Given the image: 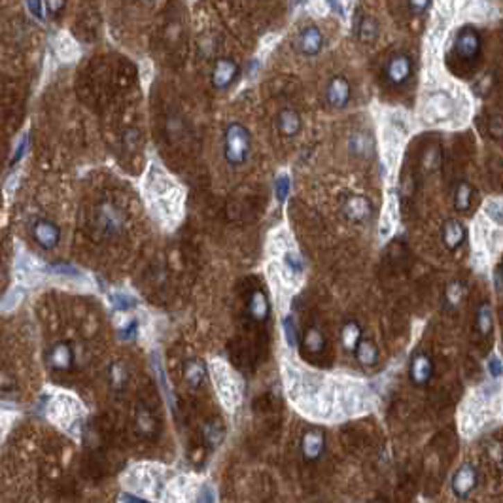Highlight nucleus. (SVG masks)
<instances>
[{"mask_svg": "<svg viewBox=\"0 0 503 503\" xmlns=\"http://www.w3.org/2000/svg\"><path fill=\"white\" fill-rule=\"evenodd\" d=\"M212 375L218 395L221 398V403L228 409H233V407L239 405L242 398V384L239 377L233 375L231 367L228 364H223V361H214Z\"/></svg>", "mask_w": 503, "mask_h": 503, "instance_id": "obj_1", "label": "nucleus"}, {"mask_svg": "<svg viewBox=\"0 0 503 503\" xmlns=\"http://www.w3.org/2000/svg\"><path fill=\"white\" fill-rule=\"evenodd\" d=\"M252 137L242 123H229L223 135V153L231 165H242L248 159Z\"/></svg>", "mask_w": 503, "mask_h": 503, "instance_id": "obj_2", "label": "nucleus"}, {"mask_svg": "<svg viewBox=\"0 0 503 503\" xmlns=\"http://www.w3.org/2000/svg\"><path fill=\"white\" fill-rule=\"evenodd\" d=\"M454 51L462 61H475L479 51H481V36H479L475 28L466 27L456 35Z\"/></svg>", "mask_w": 503, "mask_h": 503, "instance_id": "obj_3", "label": "nucleus"}, {"mask_svg": "<svg viewBox=\"0 0 503 503\" xmlns=\"http://www.w3.org/2000/svg\"><path fill=\"white\" fill-rule=\"evenodd\" d=\"M477 483H479V473H477V469L473 468V463L471 462H466L456 469L450 486H452V492H454L456 497L466 500V497L477 488Z\"/></svg>", "mask_w": 503, "mask_h": 503, "instance_id": "obj_4", "label": "nucleus"}, {"mask_svg": "<svg viewBox=\"0 0 503 503\" xmlns=\"http://www.w3.org/2000/svg\"><path fill=\"white\" fill-rule=\"evenodd\" d=\"M31 233H33V239L35 242L44 250H53L57 248V244L61 241V229L57 223H53L51 220H36L31 228Z\"/></svg>", "mask_w": 503, "mask_h": 503, "instance_id": "obj_5", "label": "nucleus"}, {"mask_svg": "<svg viewBox=\"0 0 503 503\" xmlns=\"http://www.w3.org/2000/svg\"><path fill=\"white\" fill-rule=\"evenodd\" d=\"M413 74V61L407 53H395L388 59L386 69H384V78L392 85H403Z\"/></svg>", "mask_w": 503, "mask_h": 503, "instance_id": "obj_6", "label": "nucleus"}, {"mask_svg": "<svg viewBox=\"0 0 503 503\" xmlns=\"http://www.w3.org/2000/svg\"><path fill=\"white\" fill-rule=\"evenodd\" d=\"M352 87L345 76H333L325 87V101L331 108H345L350 101Z\"/></svg>", "mask_w": 503, "mask_h": 503, "instance_id": "obj_7", "label": "nucleus"}, {"mask_svg": "<svg viewBox=\"0 0 503 503\" xmlns=\"http://www.w3.org/2000/svg\"><path fill=\"white\" fill-rule=\"evenodd\" d=\"M237 74H239V65L229 57H221L214 62L210 80H212V85L216 89H228L229 85L235 82Z\"/></svg>", "mask_w": 503, "mask_h": 503, "instance_id": "obj_8", "label": "nucleus"}, {"mask_svg": "<svg viewBox=\"0 0 503 503\" xmlns=\"http://www.w3.org/2000/svg\"><path fill=\"white\" fill-rule=\"evenodd\" d=\"M322 46H324V36H322V31L314 25H307L299 31L297 35V49L299 53H303L307 57L318 56L322 51Z\"/></svg>", "mask_w": 503, "mask_h": 503, "instance_id": "obj_9", "label": "nucleus"}, {"mask_svg": "<svg viewBox=\"0 0 503 503\" xmlns=\"http://www.w3.org/2000/svg\"><path fill=\"white\" fill-rule=\"evenodd\" d=\"M48 364L53 371H69L74 366V350L67 341H59L48 352Z\"/></svg>", "mask_w": 503, "mask_h": 503, "instance_id": "obj_10", "label": "nucleus"}, {"mask_svg": "<svg viewBox=\"0 0 503 503\" xmlns=\"http://www.w3.org/2000/svg\"><path fill=\"white\" fill-rule=\"evenodd\" d=\"M434 375V361L427 354H414L409 366V377L416 386H426Z\"/></svg>", "mask_w": 503, "mask_h": 503, "instance_id": "obj_11", "label": "nucleus"}, {"mask_svg": "<svg viewBox=\"0 0 503 503\" xmlns=\"http://www.w3.org/2000/svg\"><path fill=\"white\" fill-rule=\"evenodd\" d=\"M325 450V437L320 429H309L301 437V452L309 462H316Z\"/></svg>", "mask_w": 503, "mask_h": 503, "instance_id": "obj_12", "label": "nucleus"}, {"mask_svg": "<svg viewBox=\"0 0 503 503\" xmlns=\"http://www.w3.org/2000/svg\"><path fill=\"white\" fill-rule=\"evenodd\" d=\"M443 244L447 250H458L466 241V228L462 221L458 220H447L441 229Z\"/></svg>", "mask_w": 503, "mask_h": 503, "instance_id": "obj_13", "label": "nucleus"}, {"mask_svg": "<svg viewBox=\"0 0 503 503\" xmlns=\"http://www.w3.org/2000/svg\"><path fill=\"white\" fill-rule=\"evenodd\" d=\"M97 223L104 233L112 235L121 229L123 218H121V214L117 212V208H114L108 203H104L103 207L97 210Z\"/></svg>", "mask_w": 503, "mask_h": 503, "instance_id": "obj_14", "label": "nucleus"}, {"mask_svg": "<svg viewBox=\"0 0 503 503\" xmlns=\"http://www.w3.org/2000/svg\"><path fill=\"white\" fill-rule=\"evenodd\" d=\"M276 127L284 137H296L297 133L301 131V116L291 108H284V110L278 112Z\"/></svg>", "mask_w": 503, "mask_h": 503, "instance_id": "obj_15", "label": "nucleus"}, {"mask_svg": "<svg viewBox=\"0 0 503 503\" xmlns=\"http://www.w3.org/2000/svg\"><path fill=\"white\" fill-rule=\"evenodd\" d=\"M271 312V303L265 291L262 290H254L250 293L248 299V314L254 318L255 322H265L269 318Z\"/></svg>", "mask_w": 503, "mask_h": 503, "instance_id": "obj_16", "label": "nucleus"}, {"mask_svg": "<svg viewBox=\"0 0 503 503\" xmlns=\"http://www.w3.org/2000/svg\"><path fill=\"white\" fill-rule=\"evenodd\" d=\"M346 218L352 221H366L371 216V203L361 195L350 197L345 205Z\"/></svg>", "mask_w": 503, "mask_h": 503, "instance_id": "obj_17", "label": "nucleus"}, {"mask_svg": "<svg viewBox=\"0 0 503 503\" xmlns=\"http://www.w3.org/2000/svg\"><path fill=\"white\" fill-rule=\"evenodd\" d=\"M352 352L356 354L359 366L373 367L377 366V361H379V348H377V345L373 343L371 339H359V343Z\"/></svg>", "mask_w": 503, "mask_h": 503, "instance_id": "obj_18", "label": "nucleus"}, {"mask_svg": "<svg viewBox=\"0 0 503 503\" xmlns=\"http://www.w3.org/2000/svg\"><path fill=\"white\" fill-rule=\"evenodd\" d=\"M205 375H207V369L199 359H189L184 366V379L191 388H199L201 382L205 380Z\"/></svg>", "mask_w": 503, "mask_h": 503, "instance_id": "obj_19", "label": "nucleus"}, {"mask_svg": "<svg viewBox=\"0 0 503 503\" xmlns=\"http://www.w3.org/2000/svg\"><path fill=\"white\" fill-rule=\"evenodd\" d=\"M477 330L479 333L486 337L492 333L494 330V312H492V307L490 303H481V307L477 309Z\"/></svg>", "mask_w": 503, "mask_h": 503, "instance_id": "obj_20", "label": "nucleus"}, {"mask_svg": "<svg viewBox=\"0 0 503 503\" xmlns=\"http://www.w3.org/2000/svg\"><path fill=\"white\" fill-rule=\"evenodd\" d=\"M303 348L309 354H320L325 348L324 333L318 330V327H309V330L305 331Z\"/></svg>", "mask_w": 503, "mask_h": 503, "instance_id": "obj_21", "label": "nucleus"}, {"mask_svg": "<svg viewBox=\"0 0 503 503\" xmlns=\"http://www.w3.org/2000/svg\"><path fill=\"white\" fill-rule=\"evenodd\" d=\"M359 339H361V327H359L358 322H346L343 325V330H341V343L345 346L346 350H354L356 345L359 343Z\"/></svg>", "mask_w": 503, "mask_h": 503, "instance_id": "obj_22", "label": "nucleus"}, {"mask_svg": "<svg viewBox=\"0 0 503 503\" xmlns=\"http://www.w3.org/2000/svg\"><path fill=\"white\" fill-rule=\"evenodd\" d=\"M450 101L445 95H437L429 101V106H427V114L434 121H439V119H445L450 114Z\"/></svg>", "mask_w": 503, "mask_h": 503, "instance_id": "obj_23", "label": "nucleus"}, {"mask_svg": "<svg viewBox=\"0 0 503 503\" xmlns=\"http://www.w3.org/2000/svg\"><path fill=\"white\" fill-rule=\"evenodd\" d=\"M471 201H473V187L469 182H460L458 187H456V194H454V205L458 210H469L471 207Z\"/></svg>", "mask_w": 503, "mask_h": 503, "instance_id": "obj_24", "label": "nucleus"}, {"mask_svg": "<svg viewBox=\"0 0 503 503\" xmlns=\"http://www.w3.org/2000/svg\"><path fill=\"white\" fill-rule=\"evenodd\" d=\"M379 36V23L371 15L361 17L358 25V38L364 42H371Z\"/></svg>", "mask_w": 503, "mask_h": 503, "instance_id": "obj_25", "label": "nucleus"}, {"mask_svg": "<svg viewBox=\"0 0 503 503\" xmlns=\"http://www.w3.org/2000/svg\"><path fill=\"white\" fill-rule=\"evenodd\" d=\"M223 435H225V426L220 420L208 422L207 426H205V439L212 447H216V445H220L223 441Z\"/></svg>", "mask_w": 503, "mask_h": 503, "instance_id": "obj_26", "label": "nucleus"}, {"mask_svg": "<svg viewBox=\"0 0 503 503\" xmlns=\"http://www.w3.org/2000/svg\"><path fill=\"white\" fill-rule=\"evenodd\" d=\"M137 427L144 435H152L155 432V418L146 407H140L137 411Z\"/></svg>", "mask_w": 503, "mask_h": 503, "instance_id": "obj_27", "label": "nucleus"}, {"mask_svg": "<svg viewBox=\"0 0 503 503\" xmlns=\"http://www.w3.org/2000/svg\"><path fill=\"white\" fill-rule=\"evenodd\" d=\"M108 379H110V384L112 388H116V390H121L125 386V382L129 379V373L125 369L123 364H112L110 366V371H108Z\"/></svg>", "mask_w": 503, "mask_h": 503, "instance_id": "obj_28", "label": "nucleus"}, {"mask_svg": "<svg viewBox=\"0 0 503 503\" xmlns=\"http://www.w3.org/2000/svg\"><path fill=\"white\" fill-rule=\"evenodd\" d=\"M350 150L356 153V155H367V153L373 150L371 140H369V137L364 135V133H356V135L350 138Z\"/></svg>", "mask_w": 503, "mask_h": 503, "instance_id": "obj_29", "label": "nucleus"}, {"mask_svg": "<svg viewBox=\"0 0 503 503\" xmlns=\"http://www.w3.org/2000/svg\"><path fill=\"white\" fill-rule=\"evenodd\" d=\"M290 187H291V180L290 176L286 173H282L275 182V195L276 199L284 203V201L288 199V195H290Z\"/></svg>", "mask_w": 503, "mask_h": 503, "instance_id": "obj_30", "label": "nucleus"}, {"mask_svg": "<svg viewBox=\"0 0 503 503\" xmlns=\"http://www.w3.org/2000/svg\"><path fill=\"white\" fill-rule=\"evenodd\" d=\"M282 330L284 335H286V341H288V346H297L299 343V337H297V327H296V320L293 316H286L282 320Z\"/></svg>", "mask_w": 503, "mask_h": 503, "instance_id": "obj_31", "label": "nucleus"}, {"mask_svg": "<svg viewBox=\"0 0 503 503\" xmlns=\"http://www.w3.org/2000/svg\"><path fill=\"white\" fill-rule=\"evenodd\" d=\"M463 297V286L460 282H452L447 288V301L450 305H458Z\"/></svg>", "mask_w": 503, "mask_h": 503, "instance_id": "obj_32", "label": "nucleus"}, {"mask_svg": "<svg viewBox=\"0 0 503 503\" xmlns=\"http://www.w3.org/2000/svg\"><path fill=\"white\" fill-rule=\"evenodd\" d=\"M65 6H67V0H44V8L53 17H59L62 10H65Z\"/></svg>", "mask_w": 503, "mask_h": 503, "instance_id": "obj_33", "label": "nucleus"}, {"mask_svg": "<svg viewBox=\"0 0 503 503\" xmlns=\"http://www.w3.org/2000/svg\"><path fill=\"white\" fill-rule=\"evenodd\" d=\"M407 4H409V10H411V14L414 15H422L426 12L429 4H432V0H407Z\"/></svg>", "mask_w": 503, "mask_h": 503, "instance_id": "obj_34", "label": "nucleus"}, {"mask_svg": "<svg viewBox=\"0 0 503 503\" xmlns=\"http://www.w3.org/2000/svg\"><path fill=\"white\" fill-rule=\"evenodd\" d=\"M486 214L490 216V220L496 221L497 225L502 223V205H500L497 201H494V203L488 201V203H486Z\"/></svg>", "mask_w": 503, "mask_h": 503, "instance_id": "obj_35", "label": "nucleus"}, {"mask_svg": "<svg viewBox=\"0 0 503 503\" xmlns=\"http://www.w3.org/2000/svg\"><path fill=\"white\" fill-rule=\"evenodd\" d=\"M502 358L500 356H492V358L488 359V373L494 377V379H497L500 375H502Z\"/></svg>", "mask_w": 503, "mask_h": 503, "instance_id": "obj_36", "label": "nucleus"}, {"mask_svg": "<svg viewBox=\"0 0 503 503\" xmlns=\"http://www.w3.org/2000/svg\"><path fill=\"white\" fill-rule=\"evenodd\" d=\"M42 8H44V2L42 0H28V10L35 14V17L42 19Z\"/></svg>", "mask_w": 503, "mask_h": 503, "instance_id": "obj_37", "label": "nucleus"}, {"mask_svg": "<svg viewBox=\"0 0 503 503\" xmlns=\"http://www.w3.org/2000/svg\"><path fill=\"white\" fill-rule=\"evenodd\" d=\"M502 276H503L502 265H497V267H496V276H494V282H496L497 296H502Z\"/></svg>", "mask_w": 503, "mask_h": 503, "instance_id": "obj_38", "label": "nucleus"}]
</instances>
